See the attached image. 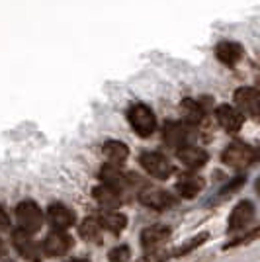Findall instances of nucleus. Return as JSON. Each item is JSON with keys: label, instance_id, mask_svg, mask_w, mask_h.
Instances as JSON below:
<instances>
[{"label": "nucleus", "instance_id": "11", "mask_svg": "<svg viewBox=\"0 0 260 262\" xmlns=\"http://www.w3.org/2000/svg\"><path fill=\"white\" fill-rule=\"evenodd\" d=\"M47 221L53 231H67L75 225V211H71L63 204H51L47 208Z\"/></svg>", "mask_w": 260, "mask_h": 262}, {"label": "nucleus", "instance_id": "5", "mask_svg": "<svg viewBox=\"0 0 260 262\" xmlns=\"http://www.w3.org/2000/svg\"><path fill=\"white\" fill-rule=\"evenodd\" d=\"M254 215H256V208H254L252 202H249V200L239 202L237 206L233 208V211H231V215H229L227 229L231 233L247 231V227L254 221Z\"/></svg>", "mask_w": 260, "mask_h": 262}, {"label": "nucleus", "instance_id": "21", "mask_svg": "<svg viewBox=\"0 0 260 262\" xmlns=\"http://www.w3.org/2000/svg\"><path fill=\"white\" fill-rule=\"evenodd\" d=\"M180 108L184 112L186 120L190 121V123H200V121L204 120V106L198 102V100H192V98H186L182 104H180Z\"/></svg>", "mask_w": 260, "mask_h": 262}, {"label": "nucleus", "instance_id": "25", "mask_svg": "<svg viewBox=\"0 0 260 262\" xmlns=\"http://www.w3.org/2000/svg\"><path fill=\"white\" fill-rule=\"evenodd\" d=\"M260 235L258 229H252L250 233H247V235H243V237H239V239L231 241V243H227V247L225 249H233V247H239V245H247V243H250V241H254L256 237Z\"/></svg>", "mask_w": 260, "mask_h": 262}, {"label": "nucleus", "instance_id": "19", "mask_svg": "<svg viewBox=\"0 0 260 262\" xmlns=\"http://www.w3.org/2000/svg\"><path fill=\"white\" fill-rule=\"evenodd\" d=\"M102 153L104 157L110 161V164H121L127 157H129V149H127V145L121 141H106L102 145Z\"/></svg>", "mask_w": 260, "mask_h": 262}, {"label": "nucleus", "instance_id": "16", "mask_svg": "<svg viewBox=\"0 0 260 262\" xmlns=\"http://www.w3.org/2000/svg\"><path fill=\"white\" fill-rule=\"evenodd\" d=\"M215 57L221 61V63H225V65H235L241 61V57H243V47L235 41H221V43H217L215 47Z\"/></svg>", "mask_w": 260, "mask_h": 262}, {"label": "nucleus", "instance_id": "26", "mask_svg": "<svg viewBox=\"0 0 260 262\" xmlns=\"http://www.w3.org/2000/svg\"><path fill=\"white\" fill-rule=\"evenodd\" d=\"M10 227V217L6 213V209L0 206V229H8Z\"/></svg>", "mask_w": 260, "mask_h": 262}, {"label": "nucleus", "instance_id": "3", "mask_svg": "<svg viewBox=\"0 0 260 262\" xmlns=\"http://www.w3.org/2000/svg\"><path fill=\"white\" fill-rule=\"evenodd\" d=\"M221 161L231 166V168H249L252 163H256V151L247 145V143H231L225 147V151L221 153Z\"/></svg>", "mask_w": 260, "mask_h": 262}, {"label": "nucleus", "instance_id": "4", "mask_svg": "<svg viewBox=\"0 0 260 262\" xmlns=\"http://www.w3.org/2000/svg\"><path fill=\"white\" fill-rule=\"evenodd\" d=\"M139 163L145 168L147 174H151L153 178H159V180H166L170 178L174 172L170 161L161 153H155V151H145L139 157Z\"/></svg>", "mask_w": 260, "mask_h": 262}, {"label": "nucleus", "instance_id": "18", "mask_svg": "<svg viewBox=\"0 0 260 262\" xmlns=\"http://www.w3.org/2000/svg\"><path fill=\"white\" fill-rule=\"evenodd\" d=\"M96 219L98 223L102 225V229L110 231L114 235H119L121 231L125 229V225H127V217L123 213H119V211H104Z\"/></svg>", "mask_w": 260, "mask_h": 262}, {"label": "nucleus", "instance_id": "13", "mask_svg": "<svg viewBox=\"0 0 260 262\" xmlns=\"http://www.w3.org/2000/svg\"><path fill=\"white\" fill-rule=\"evenodd\" d=\"M94 198H96V202L102 206V208H108V209H118L121 204H123V194L119 192L118 188H114V186H108V184H100L94 188Z\"/></svg>", "mask_w": 260, "mask_h": 262}, {"label": "nucleus", "instance_id": "12", "mask_svg": "<svg viewBox=\"0 0 260 262\" xmlns=\"http://www.w3.org/2000/svg\"><path fill=\"white\" fill-rule=\"evenodd\" d=\"M215 120L219 121V125L225 131L237 133V131H241V127H243L245 118L241 116V112H239L237 108H233V106H229V104H221V106H217V110H215Z\"/></svg>", "mask_w": 260, "mask_h": 262}, {"label": "nucleus", "instance_id": "27", "mask_svg": "<svg viewBox=\"0 0 260 262\" xmlns=\"http://www.w3.org/2000/svg\"><path fill=\"white\" fill-rule=\"evenodd\" d=\"M69 262H90L88 258H73V260H69Z\"/></svg>", "mask_w": 260, "mask_h": 262}, {"label": "nucleus", "instance_id": "14", "mask_svg": "<svg viewBox=\"0 0 260 262\" xmlns=\"http://www.w3.org/2000/svg\"><path fill=\"white\" fill-rule=\"evenodd\" d=\"M188 135H190L188 133V125L182 123V121H168L164 125L163 139L168 147H176V149L184 147L186 141H188Z\"/></svg>", "mask_w": 260, "mask_h": 262}, {"label": "nucleus", "instance_id": "6", "mask_svg": "<svg viewBox=\"0 0 260 262\" xmlns=\"http://www.w3.org/2000/svg\"><path fill=\"white\" fill-rule=\"evenodd\" d=\"M12 243H14L16 251L20 252L22 258H26V260H30V262H41V254H44V252H41L39 243H35V241L32 239V235L16 229L14 235H12Z\"/></svg>", "mask_w": 260, "mask_h": 262}, {"label": "nucleus", "instance_id": "8", "mask_svg": "<svg viewBox=\"0 0 260 262\" xmlns=\"http://www.w3.org/2000/svg\"><path fill=\"white\" fill-rule=\"evenodd\" d=\"M258 90L250 86H243L235 92V104L241 116H249V118H258Z\"/></svg>", "mask_w": 260, "mask_h": 262}, {"label": "nucleus", "instance_id": "24", "mask_svg": "<svg viewBox=\"0 0 260 262\" xmlns=\"http://www.w3.org/2000/svg\"><path fill=\"white\" fill-rule=\"evenodd\" d=\"M166 258H168V252L157 249V251H147V254H143L137 262H166Z\"/></svg>", "mask_w": 260, "mask_h": 262}, {"label": "nucleus", "instance_id": "15", "mask_svg": "<svg viewBox=\"0 0 260 262\" xmlns=\"http://www.w3.org/2000/svg\"><path fill=\"white\" fill-rule=\"evenodd\" d=\"M176 157H178V161L184 164V166L192 168V170H198V168H202L207 163V153L204 149H200V147H194V145L180 147Z\"/></svg>", "mask_w": 260, "mask_h": 262}, {"label": "nucleus", "instance_id": "2", "mask_svg": "<svg viewBox=\"0 0 260 262\" xmlns=\"http://www.w3.org/2000/svg\"><path fill=\"white\" fill-rule=\"evenodd\" d=\"M127 120L139 137H149L157 129V118L147 104H133L127 110Z\"/></svg>", "mask_w": 260, "mask_h": 262}, {"label": "nucleus", "instance_id": "23", "mask_svg": "<svg viewBox=\"0 0 260 262\" xmlns=\"http://www.w3.org/2000/svg\"><path fill=\"white\" fill-rule=\"evenodd\" d=\"M206 241H207V233H202V235L194 237L192 241H188V243H186V247H180L178 251L174 252V256H182V254H188L190 251H194V249H198V247H202V243H206Z\"/></svg>", "mask_w": 260, "mask_h": 262}, {"label": "nucleus", "instance_id": "17", "mask_svg": "<svg viewBox=\"0 0 260 262\" xmlns=\"http://www.w3.org/2000/svg\"><path fill=\"white\" fill-rule=\"evenodd\" d=\"M204 180L198 178V176H182L178 182H176V192L178 196L184 198V200H194L202 190H204Z\"/></svg>", "mask_w": 260, "mask_h": 262}, {"label": "nucleus", "instance_id": "28", "mask_svg": "<svg viewBox=\"0 0 260 262\" xmlns=\"http://www.w3.org/2000/svg\"><path fill=\"white\" fill-rule=\"evenodd\" d=\"M0 251H2V241H0Z\"/></svg>", "mask_w": 260, "mask_h": 262}, {"label": "nucleus", "instance_id": "1", "mask_svg": "<svg viewBox=\"0 0 260 262\" xmlns=\"http://www.w3.org/2000/svg\"><path fill=\"white\" fill-rule=\"evenodd\" d=\"M16 221H18L20 231L28 233V235H35L44 227V211L39 209L35 202L26 200V202H20L16 208Z\"/></svg>", "mask_w": 260, "mask_h": 262}, {"label": "nucleus", "instance_id": "20", "mask_svg": "<svg viewBox=\"0 0 260 262\" xmlns=\"http://www.w3.org/2000/svg\"><path fill=\"white\" fill-rule=\"evenodd\" d=\"M78 233H80V237L86 241V243H100V241H102V235H104V229H102V225L98 223L96 217H88L80 223Z\"/></svg>", "mask_w": 260, "mask_h": 262}, {"label": "nucleus", "instance_id": "22", "mask_svg": "<svg viewBox=\"0 0 260 262\" xmlns=\"http://www.w3.org/2000/svg\"><path fill=\"white\" fill-rule=\"evenodd\" d=\"M108 260L110 262H129L131 260V251L129 247L125 245H119L116 249H112L108 254Z\"/></svg>", "mask_w": 260, "mask_h": 262}, {"label": "nucleus", "instance_id": "9", "mask_svg": "<svg viewBox=\"0 0 260 262\" xmlns=\"http://www.w3.org/2000/svg\"><path fill=\"white\" fill-rule=\"evenodd\" d=\"M139 202L143 206H147L151 209H159V211L174 206V198L168 192H164L161 188H153V186H147L139 192Z\"/></svg>", "mask_w": 260, "mask_h": 262}, {"label": "nucleus", "instance_id": "10", "mask_svg": "<svg viewBox=\"0 0 260 262\" xmlns=\"http://www.w3.org/2000/svg\"><path fill=\"white\" fill-rule=\"evenodd\" d=\"M170 239V227L168 225H149L141 231V247L145 251H157L163 243Z\"/></svg>", "mask_w": 260, "mask_h": 262}, {"label": "nucleus", "instance_id": "7", "mask_svg": "<svg viewBox=\"0 0 260 262\" xmlns=\"http://www.w3.org/2000/svg\"><path fill=\"white\" fill-rule=\"evenodd\" d=\"M39 247H41V252L47 256H63L71 251L73 239L67 235L65 231H51Z\"/></svg>", "mask_w": 260, "mask_h": 262}]
</instances>
